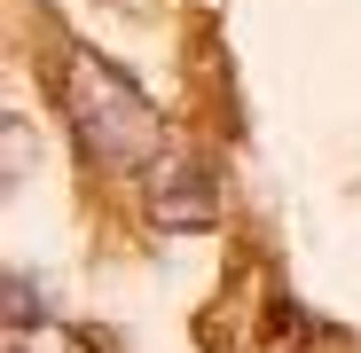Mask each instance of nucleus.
I'll list each match as a JSON object with an SVG mask.
<instances>
[{"label":"nucleus","instance_id":"nucleus-1","mask_svg":"<svg viewBox=\"0 0 361 353\" xmlns=\"http://www.w3.org/2000/svg\"><path fill=\"white\" fill-rule=\"evenodd\" d=\"M63 110H71V134H79L87 165L142 173V165H157V157L173 149L157 102L118 71V63H102L94 47H79L71 63H63Z\"/></svg>","mask_w":361,"mask_h":353},{"label":"nucleus","instance_id":"nucleus-2","mask_svg":"<svg viewBox=\"0 0 361 353\" xmlns=\"http://www.w3.org/2000/svg\"><path fill=\"white\" fill-rule=\"evenodd\" d=\"M142 197H149V220L157 228H212L220 220V197H212L204 165L189 149H165L157 165H142Z\"/></svg>","mask_w":361,"mask_h":353}]
</instances>
